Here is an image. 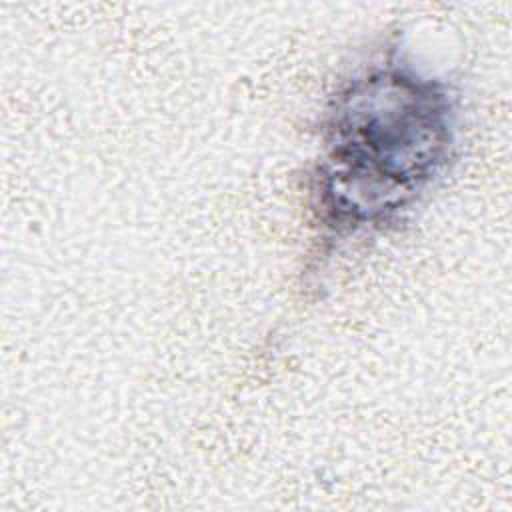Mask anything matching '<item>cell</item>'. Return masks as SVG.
<instances>
[{
    "mask_svg": "<svg viewBox=\"0 0 512 512\" xmlns=\"http://www.w3.org/2000/svg\"><path fill=\"white\" fill-rule=\"evenodd\" d=\"M456 112L450 88L398 48L362 62L324 120L314 176L322 234L340 242L402 220L452 160Z\"/></svg>",
    "mask_w": 512,
    "mask_h": 512,
    "instance_id": "cell-1",
    "label": "cell"
}]
</instances>
